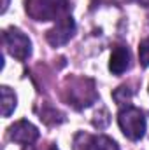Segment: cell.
<instances>
[{"label":"cell","instance_id":"cell-1","mask_svg":"<svg viewBox=\"0 0 149 150\" xmlns=\"http://www.w3.org/2000/svg\"><path fill=\"white\" fill-rule=\"evenodd\" d=\"M62 96L67 105H70L75 110L88 108L98 100V93L95 87V80L88 77H67L63 82Z\"/></svg>","mask_w":149,"mask_h":150},{"label":"cell","instance_id":"cell-2","mask_svg":"<svg viewBox=\"0 0 149 150\" xmlns=\"http://www.w3.org/2000/svg\"><path fill=\"white\" fill-rule=\"evenodd\" d=\"M70 9V0H25V11L35 21H60Z\"/></svg>","mask_w":149,"mask_h":150},{"label":"cell","instance_id":"cell-3","mask_svg":"<svg viewBox=\"0 0 149 150\" xmlns=\"http://www.w3.org/2000/svg\"><path fill=\"white\" fill-rule=\"evenodd\" d=\"M117 124H119L123 134L132 142L142 140L144 134H146V127H148L142 110H139L137 107H132V105H126L125 108L119 110Z\"/></svg>","mask_w":149,"mask_h":150},{"label":"cell","instance_id":"cell-4","mask_svg":"<svg viewBox=\"0 0 149 150\" xmlns=\"http://www.w3.org/2000/svg\"><path fill=\"white\" fill-rule=\"evenodd\" d=\"M4 45L5 51L16 58L18 61H27L32 54V42L19 28H7L4 30Z\"/></svg>","mask_w":149,"mask_h":150},{"label":"cell","instance_id":"cell-5","mask_svg":"<svg viewBox=\"0 0 149 150\" xmlns=\"http://www.w3.org/2000/svg\"><path fill=\"white\" fill-rule=\"evenodd\" d=\"M40 133L39 129L28 120L21 119L18 122H14L11 127H9V138L14 142V143H19L23 147H28V145H34L39 140Z\"/></svg>","mask_w":149,"mask_h":150},{"label":"cell","instance_id":"cell-6","mask_svg":"<svg viewBox=\"0 0 149 150\" xmlns=\"http://www.w3.org/2000/svg\"><path fill=\"white\" fill-rule=\"evenodd\" d=\"M75 33V21L72 16H67L60 21H56V26L51 28L46 33V40L53 45V47H60L65 45Z\"/></svg>","mask_w":149,"mask_h":150},{"label":"cell","instance_id":"cell-7","mask_svg":"<svg viewBox=\"0 0 149 150\" xmlns=\"http://www.w3.org/2000/svg\"><path fill=\"white\" fill-rule=\"evenodd\" d=\"M130 61H132V56H130L128 47H123V45L114 47V51H112V54H111V61H109L111 74L123 75L130 68Z\"/></svg>","mask_w":149,"mask_h":150},{"label":"cell","instance_id":"cell-8","mask_svg":"<svg viewBox=\"0 0 149 150\" xmlns=\"http://www.w3.org/2000/svg\"><path fill=\"white\" fill-rule=\"evenodd\" d=\"M84 143H82V150H119L117 143L104 134H97V136H90L84 134Z\"/></svg>","mask_w":149,"mask_h":150},{"label":"cell","instance_id":"cell-9","mask_svg":"<svg viewBox=\"0 0 149 150\" xmlns=\"http://www.w3.org/2000/svg\"><path fill=\"white\" fill-rule=\"evenodd\" d=\"M39 119H40L42 122H46L47 126H54V124H62V122L65 120V113H62L60 110H56V108L51 107L49 103H44V105H42V110L39 112Z\"/></svg>","mask_w":149,"mask_h":150},{"label":"cell","instance_id":"cell-10","mask_svg":"<svg viewBox=\"0 0 149 150\" xmlns=\"http://www.w3.org/2000/svg\"><path fill=\"white\" fill-rule=\"evenodd\" d=\"M16 108V94L14 91H11V87L4 86L2 87V115L9 117Z\"/></svg>","mask_w":149,"mask_h":150},{"label":"cell","instance_id":"cell-11","mask_svg":"<svg viewBox=\"0 0 149 150\" xmlns=\"http://www.w3.org/2000/svg\"><path fill=\"white\" fill-rule=\"evenodd\" d=\"M132 94H133V91H132L128 86H121V87H117V89L112 93V98L116 100L117 105H128L130 100H132Z\"/></svg>","mask_w":149,"mask_h":150},{"label":"cell","instance_id":"cell-12","mask_svg":"<svg viewBox=\"0 0 149 150\" xmlns=\"http://www.w3.org/2000/svg\"><path fill=\"white\" fill-rule=\"evenodd\" d=\"M139 61H140L142 68H148L149 67V37L144 38L139 44Z\"/></svg>","mask_w":149,"mask_h":150},{"label":"cell","instance_id":"cell-13","mask_svg":"<svg viewBox=\"0 0 149 150\" xmlns=\"http://www.w3.org/2000/svg\"><path fill=\"white\" fill-rule=\"evenodd\" d=\"M25 150H58V147L54 143H47V145H40V147H35V145H28Z\"/></svg>","mask_w":149,"mask_h":150},{"label":"cell","instance_id":"cell-14","mask_svg":"<svg viewBox=\"0 0 149 150\" xmlns=\"http://www.w3.org/2000/svg\"><path fill=\"white\" fill-rule=\"evenodd\" d=\"M7 7H9V0H2V14L7 11Z\"/></svg>","mask_w":149,"mask_h":150}]
</instances>
